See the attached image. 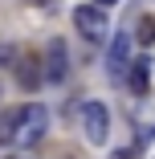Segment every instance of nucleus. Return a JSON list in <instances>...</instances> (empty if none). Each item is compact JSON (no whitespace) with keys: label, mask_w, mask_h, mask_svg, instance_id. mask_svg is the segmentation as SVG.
<instances>
[{"label":"nucleus","mask_w":155,"mask_h":159,"mask_svg":"<svg viewBox=\"0 0 155 159\" xmlns=\"http://www.w3.org/2000/svg\"><path fill=\"white\" fill-rule=\"evenodd\" d=\"M127 82H131L135 94H147V86H151V61H147V57H135V66H131Z\"/></svg>","instance_id":"nucleus-7"},{"label":"nucleus","mask_w":155,"mask_h":159,"mask_svg":"<svg viewBox=\"0 0 155 159\" xmlns=\"http://www.w3.org/2000/svg\"><path fill=\"white\" fill-rule=\"evenodd\" d=\"M12 74H16V86L21 90H41L49 78H45V57H37V53H16V61H12Z\"/></svg>","instance_id":"nucleus-3"},{"label":"nucleus","mask_w":155,"mask_h":159,"mask_svg":"<svg viewBox=\"0 0 155 159\" xmlns=\"http://www.w3.org/2000/svg\"><path fill=\"white\" fill-rule=\"evenodd\" d=\"M135 37H139V45H155V16H151V12H143V16H139Z\"/></svg>","instance_id":"nucleus-9"},{"label":"nucleus","mask_w":155,"mask_h":159,"mask_svg":"<svg viewBox=\"0 0 155 159\" xmlns=\"http://www.w3.org/2000/svg\"><path fill=\"white\" fill-rule=\"evenodd\" d=\"M74 25H78V33H82L86 41H94V45H102L106 33H110V25H106V8H98V4H78Z\"/></svg>","instance_id":"nucleus-2"},{"label":"nucleus","mask_w":155,"mask_h":159,"mask_svg":"<svg viewBox=\"0 0 155 159\" xmlns=\"http://www.w3.org/2000/svg\"><path fill=\"white\" fill-rule=\"evenodd\" d=\"M82 126H86V139L94 143V147H102L106 135H110V110L102 102H86L82 106Z\"/></svg>","instance_id":"nucleus-4"},{"label":"nucleus","mask_w":155,"mask_h":159,"mask_svg":"<svg viewBox=\"0 0 155 159\" xmlns=\"http://www.w3.org/2000/svg\"><path fill=\"white\" fill-rule=\"evenodd\" d=\"M16 126H21V110L0 114V143L4 147H16Z\"/></svg>","instance_id":"nucleus-8"},{"label":"nucleus","mask_w":155,"mask_h":159,"mask_svg":"<svg viewBox=\"0 0 155 159\" xmlns=\"http://www.w3.org/2000/svg\"><path fill=\"white\" fill-rule=\"evenodd\" d=\"M131 66H135V57H131V41L118 33L114 45H110V74H131Z\"/></svg>","instance_id":"nucleus-6"},{"label":"nucleus","mask_w":155,"mask_h":159,"mask_svg":"<svg viewBox=\"0 0 155 159\" xmlns=\"http://www.w3.org/2000/svg\"><path fill=\"white\" fill-rule=\"evenodd\" d=\"M66 70H70L66 41H61V37H53V41H49V49H45V78H49V86L66 82Z\"/></svg>","instance_id":"nucleus-5"},{"label":"nucleus","mask_w":155,"mask_h":159,"mask_svg":"<svg viewBox=\"0 0 155 159\" xmlns=\"http://www.w3.org/2000/svg\"><path fill=\"white\" fill-rule=\"evenodd\" d=\"M45 131H49V110H45L41 102H29V106H21L16 147H33V143H41V139H45Z\"/></svg>","instance_id":"nucleus-1"},{"label":"nucleus","mask_w":155,"mask_h":159,"mask_svg":"<svg viewBox=\"0 0 155 159\" xmlns=\"http://www.w3.org/2000/svg\"><path fill=\"white\" fill-rule=\"evenodd\" d=\"M110 4H118V0H98V8H110Z\"/></svg>","instance_id":"nucleus-10"}]
</instances>
